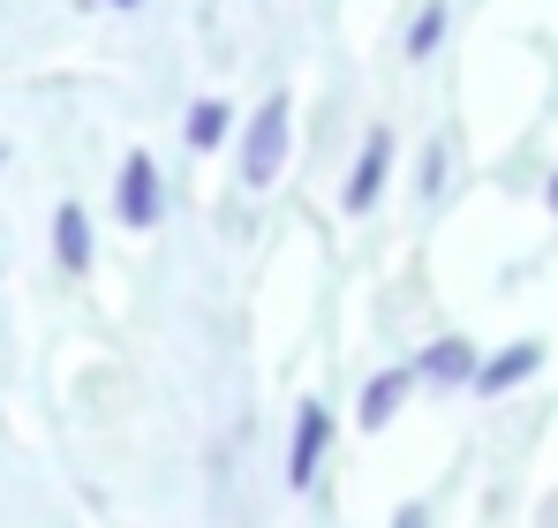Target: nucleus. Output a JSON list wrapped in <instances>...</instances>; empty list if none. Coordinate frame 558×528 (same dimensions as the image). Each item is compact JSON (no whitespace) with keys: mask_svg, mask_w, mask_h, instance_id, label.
Returning a JSON list of instances; mask_svg holds the SVG:
<instances>
[{"mask_svg":"<svg viewBox=\"0 0 558 528\" xmlns=\"http://www.w3.org/2000/svg\"><path fill=\"white\" fill-rule=\"evenodd\" d=\"M113 212H121V227H151L159 219V167L144 152H129V167L113 181Z\"/></svg>","mask_w":558,"mask_h":528,"instance_id":"2","label":"nucleus"},{"mask_svg":"<svg viewBox=\"0 0 558 528\" xmlns=\"http://www.w3.org/2000/svg\"><path fill=\"white\" fill-rule=\"evenodd\" d=\"M438 31H446V8H438V0H430V8H423V15H415V31H408V53H415V61H423V53H430V46H438Z\"/></svg>","mask_w":558,"mask_h":528,"instance_id":"10","label":"nucleus"},{"mask_svg":"<svg viewBox=\"0 0 558 528\" xmlns=\"http://www.w3.org/2000/svg\"><path fill=\"white\" fill-rule=\"evenodd\" d=\"M287 129H294V106H287V91H272V98L250 113V136H242V181H250V189H265V181L287 167Z\"/></svg>","mask_w":558,"mask_h":528,"instance_id":"1","label":"nucleus"},{"mask_svg":"<svg viewBox=\"0 0 558 528\" xmlns=\"http://www.w3.org/2000/svg\"><path fill=\"white\" fill-rule=\"evenodd\" d=\"M325 439H332L325 400H302V416H294V453H287V483H294V491H310V476H317V460H325Z\"/></svg>","mask_w":558,"mask_h":528,"instance_id":"3","label":"nucleus"},{"mask_svg":"<svg viewBox=\"0 0 558 528\" xmlns=\"http://www.w3.org/2000/svg\"><path fill=\"white\" fill-rule=\"evenodd\" d=\"M219 136H227V106H219V98H204V106L189 113V144L204 152V144H219Z\"/></svg>","mask_w":558,"mask_h":528,"instance_id":"9","label":"nucleus"},{"mask_svg":"<svg viewBox=\"0 0 558 528\" xmlns=\"http://www.w3.org/2000/svg\"><path fill=\"white\" fill-rule=\"evenodd\" d=\"M400 393H408V370H385V377H371V385H363V423H371V431H385V423H392Z\"/></svg>","mask_w":558,"mask_h":528,"instance_id":"7","label":"nucleus"},{"mask_svg":"<svg viewBox=\"0 0 558 528\" xmlns=\"http://www.w3.org/2000/svg\"><path fill=\"white\" fill-rule=\"evenodd\" d=\"M385 167H392V136L371 129V144H363V159H355V175H348V212H371L377 196H385Z\"/></svg>","mask_w":558,"mask_h":528,"instance_id":"4","label":"nucleus"},{"mask_svg":"<svg viewBox=\"0 0 558 528\" xmlns=\"http://www.w3.org/2000/svg\"><path fill=\"white\" fill-rule=\"evenodd\" d=\"M438 181H446V152L430 144V152H423V196H438Z\"/></svg>","mask_w":558,"mask_h":528,"instance_id":"11","label":"nucleus"},{"mask_svg":"<svg viewBox=\"0 0 558 528\" xmlns=\"http://www.w3.org/2000/svg\"><path fill=\"white\" fill-rule=\"evenodd\" d=\"M536 362H544V348H536V340H521V348H506L498 362H483V370H475V385H483V393H506V385H521Z\"/></svg>","mask_w":558,"mask_h":528,"instance_id":"6","label":"nucleus"},{"mask_svg":"<svg viewBox=\"0 0 558 528\" xmlns=\"http://www.w3.org/2000/svg\"><path fill=\"white\" fill-rule=\"evenodd\" d=\"M423 377H438V385H461V377H475V355H468V340H438V348L423 355Z\"/></svg>","mask_w":558,"mask_h":528,"instance_id":"8","label":"nucleus"},{"mask_svg":"<svg viewBox=\"0 0 558 528\" xmlns=\"http://www.w3.org/2000/svg\"><path fill=\"white\" fill-rule=\"evenodd\" d=\"M53 257L69 264V272H92V219H84L76 204L53 212Z\"/></svg>","mask_w":558,"mask_h":528,"instance_id":"5","label":"nucleus"},{"mask_svg":"<svg viewBox=\"0 0 558 528\" xmlns=\"http://www.w3.org/2000/svg\"><path fill=\"white\" fill-rule=\"evenodd\" d=\"M129 8H136V0H129Z\"/></svg>","mask_w":558,"mask_h":528,"instance_id":"13","label":"nucleus"},{"mask_svg":"<svg viewBox=\"0 0 558 528\" xmlns=\"http://www.w3.org/2000/svg\"><path fill=\"white\" fill-rule=\"evenodd\" d=\"M551 212H558V175H551Z\"/></svg>","mask_w":558,"mask_h":528,"instance_id":"12","label":"nucleus"}]
</instances>
